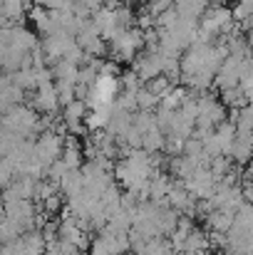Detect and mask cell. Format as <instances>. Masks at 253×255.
I'll return each instance as SVG.
<instances>
[{"instance_id":"cell-5","label":"cell","mask_w":253,"mask_h":255,"mask_svg":"<svg viewBox=\"0 0 253 255\" xmlns=\"http://www.w3.org/2000/svg\"><path fill=\"white\" fill-rule=\"evenodd\" d=\"M209 246H211L209 233H204V231H199V228H191V233L186 236V241H184V246H181V253L209 255Z\"/></svg>"},{"instance_id":"cell-9","label":"cell","mask_w":253,"mask_h":255,"mask_svg":"<svg viewBox=\"0 0 253 255\" xmlns=\"http://www.w3.org/2000/svg\"><path fill=\"white\" fill-rule=\"evenodd\" d=\"M164 144H167V134L154 124L149 131H144V139H142V149L149 151V154H159L164 151Z\"/></svg>"},{"instance_id":"cell-7","label":"cell","mask_w":253,"mask_h":255,"mask_svg":"<svg viewBox=\"0 0 253 255\" xmlns=\"http://www.w3.org/2000/svg\"><path fill=\"white\" fill-rule=\"evenodd\" d=\"M20 243H22L25 255H42L45 251H47V241H45L42 231H37V228L25 231V233L20 236Z\"/></svg>"},{"instance_id":"cell-12","label":"cell","mask_w":253,"mask_h":255,"mask_svg":"<svg viewBox=\"0 0 253 255\" xmlns=\"http://www.w3.org/2000/svg\"><path fill=\"white\" fill-rule=\"evenodd\" d=\"M154 107H159V97H157L152 89H147V85H142V89L137 92V109L152 112Z\"/></svg>"},{"instance_id":"cell-3","label":"cell","mask_w":253,"mask_h":255,"mask_svg":"<svg viewBox=\"0 0 253 255\" xmlns=\"http://www.w3.org/2000/svg\"><path fill=\"white\" fill-rule=\"evenodd\" d=\"M87 109H89V107H87V102H82V99H72L70 104L62 107V122H65L67 131H72V134H82Z\"/></svg>"},{"instance_id":"cell-14","label":"cell","mask_w":253,"mask_h":255,"mask_svg":"<svg viewBox=\"0 0 253 255\" xmlns=\"http://www.w3.org/2000/svg\"><path fill=\"white\" fill-rule=\"evenodd\" d=\"M12 181H15V166H12V161L0 159V191L7 188Z\"/></svg>"},{"instance_id":"cell-11","label":"cell","mask_w":253,"mask_h":255,"mask_svg":"<svg viewBox=\"0 0 253 255\" xmlns=\"http://www.w3.org/2000/svg\"><path fill=\"white\" fill-rule=\"evenodd\" d=\"M12 82L25 89V92H32L37 89V80H35V67H20L17 72H12Z\"/></svg>"},{"instance_id":"cell-13","label":"cell","mask_w":253,"mask_h":255,"mask_svg":"<svg viewBox=\"0 0 253 255\" xmlns=\"http://www.w3.org/2000/svg\"><path fill=\"white\" fill-rule=\"evenodd\" d=\"M144 85H147V89H152V92H154V94H157V97H159V99H162V97H167L169 92H171V89H174V82H171V80H169L167 75H159V77H154V80H149V82H144Z\"/></svg>"},{"instance_id":"cell-15","label":"cell","mask_w":253,"mask_h":255,"mask_svg":"<svg viewBox=\"0 0 253 255\" xmlns=\"http://www.w3.org/2000/svg\"><path fill=\"white\" fill-rule=\"evenodd\" d=\"M0 218H5V201H2V196H0Z\"/></svg>"},{"instance_id":"cell-4","label":"cell","mask_w":253,"mask_h":255,"mask_svg":"<svg viewBox=\"0 0 253 255\" xmlns=\"http://www.w3.org/2000/svg\"><path fill=\"white\" fill-rule=\"evenodd\" d=\"M32 107L37 112H45V114H55L60 109V99H57V89H55V82L50 85H40L35 97H32Z\"/></svg>"},{"instance_id":"cell-16","label":"cell","mask_w":253,"mask_h":255,"mask_svg":"<svg viewBox=\"0 0 253 255\" xmlns=\"http://www.w3.org/2000/svg\"><path fill=\"white\" fill-rule=\"evenodd\" d=\"M176 255H186V253H176Z\"/></svg>"},{"instance_id":"cell-10","label":"cell","mask_w":253,"mask_h":255,"mask_svg":"<svg viewBox=\"0 0 253 255\" xmlns=\"http://www.w3.org/2000/svg\"><path fill=\"white\" fill-rule=\"evenodd\" d=\"M70 169H80L82 166V149L77 146L75 139H67L65 136V149H62V156H60Z\"/></svg>"},{"instance_id":"cell-1","label":"cell","mask_w":253,"mask_h":255,"mask_svg":"<svg viewBox=\"0 0 253 255\" xmlns=\"http://www.w3.org/2000/svg\"><path fill=\"white\" fill-rule=\"evenodd\" d=\"M62 149H65V134H57L52 129L40 131L37 139H35V159L42 166H50L55 159H60Z\"/></svg>"},{"instance_id":"cell-8","label":"cell","mask_w":253,"mask_h":255,"mask_svg":"<svg viewBox=\"0 0 253 255\" xmlns=\"http://www.w3.org/2000/svg\"><path fill=\"white\" fill-rule=\"evenodd\" d=\"M82 188H84V173H82V169H70L65 176H62V181H60V193H65L67 198H70V196L82 193Z\"/></svg>"},{"instance_id":"cell-2","label":"cell","mask_w":253,"mask_h":255,"mask_svg":"<svg viewBox=\"0 0 253 255\" xmlns=\"http://www.w3.org/2000/svg\"><path fill=\"white\" fill-rule=\"evenodd\" d=\"M241 60H244V57L229 55V57L221 62V67H219V72H216V77H214V82H216L219 89H229V87H236L241 82Z\"/></svg>"},{"instance_id":"cell-6","label":"cell","mask_w":253,"mask_h":255,"mask_svg":"<svg viewBox=\"0 0 253 255\" xmlns=\"http://www.w3.org/2000/svg\"><path fill=\"white\" fill-rule=\"evenodd\" d=\"M52 67V82L60 85H77V75H80V65H72L67 60H57L50 65Z\"/></svg>"}]
</instances>
